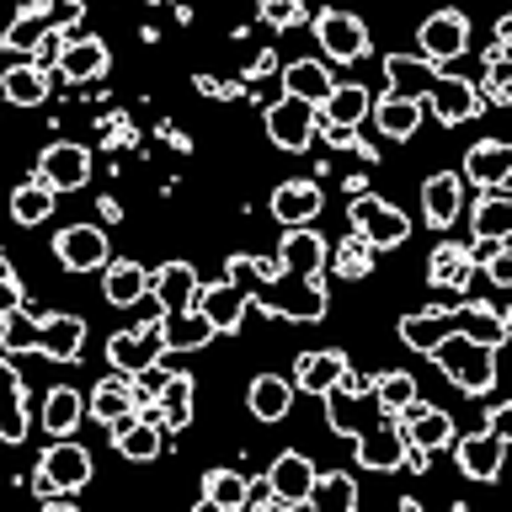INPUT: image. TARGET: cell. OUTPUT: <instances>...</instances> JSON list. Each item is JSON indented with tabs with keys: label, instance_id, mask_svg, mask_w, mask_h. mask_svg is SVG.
<instances>
[{
	"label": "cell",
	"instance_id": "1",
	"mask_svg": "<svg viewBox=\"0 0 512 512\" xmlns=\"http://www.w3.org/2000/svg\"><path fill=\"white\" fill-rule=\"evenodd\" d=\"M326 422L352 438L363 470H406V464L422 459L400 432V416L374 400V379L352 374V368L326 390Z\"/></svg>",
	"mask_w": 512,
	"mask_h": 512
},
{
	"label": "cell",
	"instance_id": "2",
	"mask_svg": "<svg viewBox=\"0 0 512 512\" xmlns=\"http://www.w3.org/2000/svg\"><path fill=\"white\" fill-rule=\"evenodd\" d=\"M427 352H432V363L454 379V390L491 395V384H496V347H486V342H475V336H464V331L448 326Z\"/></svg>",
	"mask_w": 512,
	"mask_h": 512
},
{
	"label": "cell",
	"instance_id": "3",
	"mask_svg": "<svg viewBox=\"0 0 512 512\" xmlns=\"http://www.w3.org/2000/svg\"><path fill=\"white\" fill-rule=\"evenodd\" d=\"M107 358L128 379L144 374V368H160V358H166V326H160V315L144 320V326H134V331H118L107 342Z\"/></svg>",
	"mask_w": 512,
	"mask_h": 512
},
{
	"label": "cell",
	"instance_id": "4",
	"mask_svg": "<svg viewBox=\"0 0 512 512\" xmlns=\"http://www.w3.org/2000/svg\"><path fill=\"white\" fill-rule=\"evenodd\" d=\"M91 480V454L80 443H54L48 454L38 459V475H32V491L38 496H54V491H80Z\"/></svg>",
	"mask_w": 512,
	"mask_h": 512
},
{
	"label": "cell",
	"instance_id": "5",
	"mask_svg": "<svg viewBox=\"0 0 512 512\" xmlns=\"http://www.w3.org/2000/svg\"><path fill=\"white\" fill-rule=\"evenodd\" d=\"M352 230H358L374 251H390V246H406L411 219L400 214L395 203H384V198H358L352 203Z\"/></svg>",
	"mask_w": 512,
	"mask_h": 512
},
{
	"label": "cell",
	"instance_id": "6",
	"mask_svg": "<svg viewBox=\"0 0 512 512\" xmlns=\"http://www.w3.org/2000/svg\"><path fill=\"white\" fill-rule=\"evenodd\" d=\"M267 134H272L278 150H310V139H315V107L283 91L278 102L267 107Z\"/></svg>",
	"mask_w": 512,
	"mask_h": 512
},
{
	"label": "cell",
	"instance_id": "7",
	"mask_svg": "<svg viewBox=\"0 0 512 512\" xmlns=\"http://www.w3.org/2000/svg\"><path fill=\"white\" fill-rule=\"evenodd\" d=\"M86 176H91V155H86V144H48V150L38 155V182L43 187H54V192H75V187H86Z\"/></svg>",
	"mask_w": 512,
	"mask_h": 512
},
{
	"label": "cell",
	"instance_id": "8",
	"mask_svg": "<svg viewBox=\"0 0 512 512\" xmlns=\"http://www.w3.org/2000/svg\"><path fill=\"white\" fill-rule=\"evenodd\" d=\"M315 38H320V48H326L331 59H342V64L368 54V27L352 11H320L315 16Z\"/></svg>",
	"mask_w": 512,
	"mask_h": 512
},
{
	"label": "cell",
	"instance_id": "9",
	"mask_svg": "<svg viewBox=\"0 0 512 512\" xmlns=\"http://www.w3.org/2000/svg\"><path fill=\"white\" fill-rule=\"evenodd\" d=\"M400 432H406V443L416 448V454H432V448L454 443V416L438 411V406H422V400H411V406L400 411Z\"/></svg>",
	"mask_w": 512,
	"mask_h": 512
},
{
	"label": "cell",
	"instance_id": "10",
	"mask_svg": "<svg viewBox=\"0 0 512 512\" xmlns=\"http://www.w3.org/2000/svg\"><path fill=\"white\" fill-rule=\"evenodd\" d=\"M267 486H272V502H278V507H304V502H310V486H315V464L288 448V454L272 459Z\"/></svg>",
	"mask_w": 512,
	"mask_h": 512
},
{
	"label": "cell",
	"instance_id": "11",
	"mask_svg": "<svg viewBox=\"0 0 512 512\" xmlns=\"http://www.w3.org/2000/svg\"><path fill=\"white\" fill-rule=\"evenodd\" d=\"M54 256L70 272H96V267H107V235L96 224H70V230L54 235Z\"/></svg>",
	"mask_w": 512,
	"mask_h": 512
},
{
	"label": "cell",
	"instance_id": "12",
	"mask_svg": "<svg viewBox=\"0 0 512 512\" xmlns=\"http://www.w3.org/2000/svg\"><path fill=\"white\" fill-rule=\"evenodd\" d=\"M427 107H432V118H438V123H470L480 112V91L470 86V80H459V75H432Z\"/></svg>",
	"mask_w": 512,
	"mask_h": 512
},
{
	"label": "cell",
	"instance_id": "13",
	"mask_svg": "<svg viewBox=\"0 0 512 512\" xmlns=\"http://www.w3.org/2000/svg\"><path fill=\"white\" fill-rule=\"evenodd\" d=\"M278 267L288 278H320V267H326V240H320L310 224H294V230H283V246H278Z\"/></svg>",
	"mask_w": 512,
	"mask_h": 512
},
{
	"label": "cell",
	"instance_id": "14",
	"mask_svg": "<svg viewBox=\"0 0 512 512\" xmlns=\"http://www.w3.org/2000/svg\"><path fill=\"white\" fill-rule=\"evenodd\" d=\"M416 43H422V59L443 64V59L464 54V43H470V22H464L459 11H432L422 22V32H416Z\"/></svg>",
	"mask_w": 512,
	"mask_h": 512
},
{
	"label": "cell",
	"instance_id": "15",
	"mask_svg": "<svg viewBox=\"0 0 512 512\" xmlns=\"http://www.w3.org/2000/svg\"><path fill=\"white\" fill-rule=\"evenodd\" d=\"M198 310L214 320V336H230V331H240V320H246V283H235V278H224V283H214V288H198Z\"/></svg>",
	"mask_w": 512,
	"mask_h": 512
},
{
	"label": "cell",
	"instance_id": "16",
	"mask_svg": "<svg viewBox=\"0 0 512 512\" xmlns=\"http://www.w3.org/2000/svg\"><path fill=\"white\" fill-rule=\"evenodd\" d=\"M432 75H438V64L422 59V54H384V80H390V91L384 96H400V102H422Z\"/></svg>",
	"mask_w": 512,
	"mask_h": 512
},
{
	"label": "cell",
	"instance_id": "17",
	"mask_svg": "<svg viewBox=\"0 0 512 512\" xmlns=\"http://www.w3.org/2000/svg\"><path fill=\"white\" fill-rule=\"evenodd\" d=\"M454 459H459V470L470 480H496V470H502V459H507V432H475V438H459Z\"/></svg>",
	"mask_w": 512,
	"mask_h": 512
},
{
	"label": "cell",
	"instance_id": "18",
	"mask_svg": "<svg viewBox=\"0 0 512 512\" xmlns=\"http://www.w3.org/2000/svg\"><path fill=\"white\" fill-rule=\"evenodd\" d=\"M368 107L374 102H368L363 86H352V80L347 86H331V96L315 107V128H342V134H352V128L368 118Z\"/></svg>",
	"mask_w": 512,
	"mask_h": 512
},
{
	"label": "cell",
	"instance_id": "19",
	"mask_svg": "<svg viewBox=\"0 0 512 512\" xmlns=\"http://www.w3.org/2000/svg\"><path fill=\"white\" fill-rule=\"evenodd\" d=\"M107 43L102 38H64V54H59V75L86 86V80H102L107 75Z\"/></svg>",
	"mask_w": 512,
	"mask_h": 512
},
{
	"label": "cell",
	"instance_id": "20",
	"mask_svg": "<svg viewBox=\"0 0 512 512\" xmlns=\"http://www.w3.org/2000/svg\"><path fill=\"white\" fill-rule=\"evenodd\" d=\"M464 171H470L475 187L496 192V187H507V176H512V150L502 139H480V144H470V155H464Z\"/></svg>",
	"mask_w": 512,
	"mask_h": 512
},
{
	"label": "cell",
	"instance_id": "21",
	"mask_svg": "<svg viewBox=\"0 0 512 512\" xmlns=\"http://www.w3.org/2000/svg\"><path fill=\"white\" fill-rule=\"evenodd\" d=\"M112 448H118L123 459H139V464H150L160 454V422H144L139 411H128L112 422Z\"/></svg>",
	"mask_w": 512,
	"mask_h": 512
},
{
	"label": "cell",
	"instance_id": "22",
	"mask_svg": "<svg viewBox=\"0 0 512 512\" xmlns=\"http://www.w3.org/2000/svg\"><path fill=\"white\" fill-rule=\"evenodd\" d=\"M454 320H443V331L454 326V331H464V336H475V342H486V347H502L507 342V315L502 310H491V304H459V310H448Z\"/></svg>",
	"mask_w": 512,
	"mask_h": 512
},
{
	"label": "cell",
	"instance_id": "23",
	"mask_svg": "<svg viewBox=\"0 0 512 512\" xmlns=\"http://www.w3.org/2000/svg\"><path fill=\"white\" fill-rule=\"evenodd\" d=\"M0 438L6 443L27 438V390H22V374L6 358H0Z\"/></svg>",
	"mask_w": 512,
	"mask_h": 512
},
{
	"label": "cell",
	"instance_id": "24",
	"mask_svg": "<svg viewBox=\"0 0 512 512\" xmlns=\"http://www.w3.org/2000/svg\"><path fill=\"white\" fill-rule=\"evenodd\" d=\"M320 187L315 182H283L278 192H272V219L283 224V230H294V224H310L320 214Z\"/></svg>",
	"mask_w": 512,
	"mask_h": 512
},
{
	"label": "cell",
	"instance_id": "25",
	"mask_svg": "<svg viewBox=\"0 0 512 512\" xmlns=\"http://www.w3.org/2000/svg\"><path fill=\"white\" fill-rule=\"evenodd\" d=\"M459 203H464V182H459L454 171L427 176V182H422V214H427V224L448 230V224L459 219Z\"/></svg>",
	"mask_w": 512,
	"mask_h": 512
},
{
	"label": "cell",
	"instance_id": "26",
	"mask_svg": "<svg viewBox=\"0 0 512 512\" xmlns=\"http://www.w3.org/2000/svg\"><path fill=\"white\" fill-rule=\"evenodd\" d=\"M150 294L171 310H192V299H198V272H192V262H166L150 278Z\"/></svg>",
	"mask_w": 512,
	"mask_h": 512
},
{
	"label": "cell",
	"instance_id": "27",
	"mask_svg": "<svg viewBox=\"0 0 512 512\" xmlns=\"http://www.w3.org/2000/svg\"><path fill=\"white\" fill-rule=\"evenodd\" d=\"M86 347V320L80 315H43V358L75 363Z\"/></svg>",
	"mask_w": 512,
	"mask_h": 512
},
{
	"label": "cell",
	"instance_id": "28",
	"mask_svg": "<svg viewBox=\"0 0 512 512\" xmlns=\"http://www.w3.org/2000/svg\"><path fill=\"white\" fill-rule=\"evenodd\" d=\"M246 406L256 422H283L288 406H294V384L278 379V374H256L251 390H246Z\"/></svg>",
	"mask_w": 512,
	"mask_h": 512
},
{
	"label": "cell",
	"instance_id": "29",
	"mask_svg": "<svg viewBox=\"0 0 512 512\" xmlns=\"http://www.w3.org/2000/svg\"><path fill=\"white\" fill-rule=\"evenodd\" d=\"M160 326H166V352H192V347L214 342V320H208L198 304H192V310L160 315Z\"/></svg>",
	"mask_w": 512,
	"mask_h": 512
},
{
	"label": "cell",
	"instance_id": "30",
	"mask_svg": "<svg viewBox=\"0 0 512 512\" xmlns=\"http://www.w3.org/2000/svg\"><path fill=\"white\" fill-rule=\"evenodd\" d=\"M134 411V379L128 374H112V379H102L91 390V400H86V416H96L102 427H112L118 416H128Z\"/></svg>",
	"mask_w": 512,
	"mask_h": 512
},
{
	"label": "cell",
	"instance_id": "31",
	"mask_svg": "<svg viewBox=\"0 0 512 512\" xmlns=\"http://www.w3.org/2000/svg\"><path fill=\"white\" fill-rule=\"evenodd\" d=\"M470 235L475 240H507L512 235V198L502 187L486 192V198L470 208Z\"/></svg>",
	"mask_w": 512,
	"mask_h": 512
},
{
	"label": "cell",
	"instance_id": "32",
	"mask_svg": "<svg viewBox=\"0 0 512 512\" xmlns=\"http://www.w3.org/2000/svg\"><path fill=\"white\" fill-rule=\"evenodd\" d=\"M80 416H86V395L70 390V384H59V390L43 395V432H54V438H70L80 427Z\"/></svg>",
	"mask_w": 512,
	"mask_h": 512
},
{
	"label": "cell",
	"instance_id": "33",
	"mask_svg": "<svg viewBox=\"0 0 512 512\" xmlns=\"http://www.w3.org/2000/svg\"><path fill=\"white\" fill-rule=\"evenodd\" d=\"M155 422H160V427H171V432L192 422V379H187V374H166V379H160Z\"/></svg>",
	"mask_w": 512,
	"mask_h": 512
},
{
	"label": "cell",
	"instance_id": "34",
	"mask_svg": "<svg viewBox=\"0 0 512 512\" xmlns=\"http://www.w3.org/2000/svg\"><path fill=\"white\" fill-rule=\"evenodd\" d=\"M283 86H288V96H299V102H310V107H320L331 96V70L320 59H299V64H288L283 70Z\"/></svg>",
	"mask_w": 512,
	"mask_h": 512
},
{
	"label": "cell",
	"instance_id": "35",
	"mask_svg": "<svg viewBox=\"0 0 512 512\" xmlns=\"http://www.w3.org/2000/svg\"><path fill=\"white\" fill-rule=\"evenodd\" d=\"M342 374H347L342 352H304V358L294 363V384H299V390H310V395H326Z\"/></svg>",
	"mask_w": 512,
	"mask_h": 512
},
{
	"label": "cell",
	"instance_id": "36",
	"mask_svg": "<svg viewBox=\"0 0 512 512\" xmlns=\"http://www.w3.org/2000/svg\"><path fill=\"white\" fill-rule=\"evenodd\" d=\"M470 278H475V262H470V251L464 246H438L432 251V262H427V283L432 288H470Z\"/></svg>",
	"mask_w": 512,
	"mask_h": 512
},
{
	"label": "cell",
	"instance_id": "37",
	"mask_svg": "<svg viewBox=\"0 0 512 512\" xmlns=\"http://www.w3.org/2000/svg\"><path fill=\"white\" fill-rule=\"evenodd\" d=\"M0 96H6L11 107H43L48 70H38V64H16V70L0 75Z\"/></svg>",
	"mask_w": 512,
	"mask_h": 512
},
{
	"label": "cell",
	"instance_id": "38",
	"mask_svg": "<svg viewBox=\"0 0 512 512\" xmlns=\"http://www.w3.org/2000/svg\"><path fill=\"white\" fill-rule=\"evenodd\" d=\"M102 288H107V304H139L144 294H150V272H144L139 262H107V278H102Z\"/></svg>",
	"mask_w": 512,
	"mask_h": 512
},
{
	"label": "cell",
	"instance_id": "39",
	"mask_svg": "<svg viewBox=\"0 0 512 512\" xmlns=\"http://www.w3.org/2000/svg\"><path fill=\"white\" fill-rule=\"evenodd\" d=\"M48 16H43V6H27V11H16L11 16V27L0 32V48H6V54H32V48H38L43 38H48Z\"/></svg>",
	"mask_w": 512,
	"mask_h": 512
},
{
	"label": "cell",
	"instance_id": "40",
	"mask_svg": "<svg viewBox=\"0 0 512 512\" xmlns=\"http://www.w3.org/2000/svg\"><path fill=\"white\" fill-rule=\"evenodd\" d=\"M304 507H320V512H352L358 507V486H352V475L342 470H331V475H320L315 470V486H310V502Z\"/></svg>",
	"mask_w": 512,
	"mask_h": 512
},
{
	"label": "cell",
	"instance_id": "41",
	"mask_svg": "<svg viewBox=\"0 0 512 512\" xmlns=\"http://www.w3.org/2000/svg\"><path fill=\"white\" fill-rule=\"evenodd\" d=\"M368 112H374V123H379L390 139H411L416 128H422V102H400V96H379V102L368 107Z\"/></svg>",
	"mask_w": 512,
	"mask_h": 512
},
{
	"label": "cell",
	"instance_id": "42",
	"mask_svg": "<svg viewBox=\"0 0 512 512\" xmlns=\"http://www.w3.org/2000/svg\"><path fill=\"white\" fill-rule=\"evenodd\" d=\"M246 486H251V480L235 475V470H208L203 475V507H219V512L246 507Z\"/></svg>",
	"mask_w": 512,
	"mask_h": 512
},
{
	"label": "cell",
	"instance_id": "43",
	"mask_svg": "<svg viewBox=\"0 0 512 512\" xmlns=\"http://www.w3.org/2000/svg\"><path fill=\"white\" fill-rule=\"evenodd\" d=\"M48 214H54V187H43L38 176L11 192V219L16 224H43Z\"/></svg>",
	"mask_w": 512,
	"mask_h": 512
},
{
	"label": "cell",
	"instance_id": "44",
	"mask_svg": "<svg viewBox=\"0 0 512 512\" xmlns=\"http://www.w3.org/2000/svg\"><path fill=\"white\" fill-rule=\"evenodd\" d=\"M0 342H6V352H43V320H32L16 304L11 315H0Z\"/></svg>",
	"mask_w": 512,
	"mask_h": 512
},
{
	"label": "cell",
	"instance_id": "45",
	"mask_svg": "<svg viewBox=\"0 0 512 512\" xmlns=\"http://www.w3.org/2000/svg\"><path fill=\"white\" fill-rule=\"evenodd\" d=\"M368 251H374V246H368V240H363L358 230H352V235L342 240V246H336V256H326V262H331L336 272H342V278H363V272L374 267V256H368Z\"/></svg>",
	"mask_w": 512,
	"mask_h": 512
},
{
	"label": "cell",
	"instance_id": "46",
	"mask_svg": "<svg viewBox=\"0 0 512 512\" xmlns=\"http://www.w3.org/2000/svg\"><path fill=\"white\" fill-rule=\"evenodd\" d=\"M374 400H379L384 411L400 416V411H406L411 400H416V379L400 374V368H395V374H379V379H374Z\"/></svg>",
	"mask_w": 512,
	"mask_h": 512
},
{
	"label": "cell",
	"instance_id": "47",
	"mask_svg": "<svg viewBox=\"0 0 512 512\" xmlns=\"http://www.w3.org/2000/svg\"><path fill=\"white\" fill-rule=\"evenodd\" d=\"M480 102H496V107H507L512 102V70H507V43H496L491 48V59H486V96Z\"/></svg>",
	"mask_w": 512,
	"mask_h": 512
},
{
	"label": "cell",
	"instance_id": "48",
	"mask_svg": "<svg viewBox=\"0 0 512 512\" xmlns=\"http://www.w3.org/2000/svg\"><path fill=\"white\" fill-rule=\"evenodd\" d=\"M262 22L272 32H288L304 22V0H262Z\"/></svg>",
	"mask_w": 512,
	"mask_h": 512
},
{
	"label": "cell",
	"instance_id": "49",
	"mask_svg": "<svg viewBox=\"0 0 512 512\" xmlns=\"http://www.w3.org/2000/svg\"><path fill=\"white\" fill-rule=\"evenodd\" d=\"M38 6H43V16H48V27H54V32L75 27V22H80V11H86L80 0H38Z\"/></svg>",
	"mask_w": 512,
	"mask_h": 512
},
{
	"label": "cell",
	"instance_id": "50",
	"mask_svg": "<svg viewBox=\"0 0 512 512\" xmlns=\"http://www.w3.org/2000/svg\"><path fill=\"white\" fill-rule=\"evenodd\" d=\"M59 54H64V32H48V38L32 48V64H38V70H54Z\"/></svg>",
	"mask_w": 512,
	"mask_h": 512
},
{
	"label": "cell",
	"instance_id": "51",
	"mask_svg": "<svg viewBox=\"0 0 512 512\" xmlns=\"http://www.w3.org/2000/svg\"><path fill=\"white\" fill-rule=\"evenodd\" d=\"M486 272H491V283H496V288H507V283H512V251L496 246V251L486 256Z\"/></svg>",
	"mask_w": 512,
	"mask_h": 512
},
{
	"label": "cell",
	"instance_id": "52",
	"mask_svg": "<svg viewBox=\"0 0 512 512\" xmlns=\"http://www.w3.org/2000/svg\"><path fill=\"white\" fill-rule=\"evenodd\" d=\"M16 304H22V283H16V272H0V315H11Z\"/></svg>",
	"mask_w": 512,
	"mask_h": 512
},
{
	"label": "cell",
	"instance_id": "53",
	"mask_svg": "<svg viewBox=\"0 0 512 512\" xmlns=\"http://www.w3.org/2000/svg\"><path fill=\"white\" fill-rule=\"evenodd\" d=\"M507 422H512V406H491V416H486V432H507Z\"/></svg>",
	"mask_w": 512,
	"mask_h": 512
},
{
	"label": "cell",
	"instance_id": "54",
	"mask_svg": "<svg viewBox=\"0 0 512 512\" xmlns=\"http://www.w3.org/2000/svg\"><path fill=\"white\" fill-rule=\"evenodd\" d=\"M0 256H6V251H0Z\"/></svg>",
	"mask_w": 512,
	"mask_h": 512
}]
</instances>
